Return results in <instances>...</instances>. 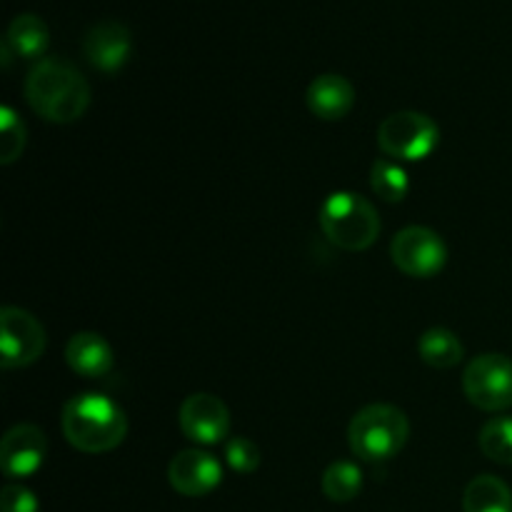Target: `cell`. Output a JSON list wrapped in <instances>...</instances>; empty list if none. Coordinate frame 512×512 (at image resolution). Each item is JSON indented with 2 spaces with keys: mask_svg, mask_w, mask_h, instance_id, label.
<instances>
[{
  "mask_svg": "<svg viewBox=\"0 0 512 512\" xmlns=\"http://www.w3.org/2000/svg\"><path fill=\"white\" fill-rule=\"evenodd\" d=\"M438 145V123L418 110H398L378 125V148L398 163H418L430 158Z\"/></svg>",
  "mask_w": 512,
  "mask_h": 512,
  "instance_id": "cell-5",
  "label": "cell"
},
{
  "mask_svg": "<svg viewBox=\"0 0 512 512\" xmlns=\"http://www.w3.org/2000/svg\"><path fill=\"white\" fill-rule=\"evenodd\" d=\"M260 448L245 435H238V438H228L225 440V463H228L230 470L235 473L250 475L260 468Z\"/></svg>",
  "mask_w": 512,
  "mask_h": 512,
  "instance_id": "cell-22",
  "label": "cell"
},
{
  "mask_svg": "<svg viewBox=\"0 0 512 512\" xmlns=\"http://www.w3.org/2000/svg\"><path fill=\"white\" fill-rule=\"evenodd\" d=\"M305 103H308L310 113H313L315 118L335 123V120L348 118V113L353 110L355 88L345 75H338V73L318 75V78L308 85Z\"/></svg>",
  "mask_w": 512,
  "mask_h": 512,
  "instance_id": "cell-13",
  "label": "cell"
},
{
  "mask_svg": "<svg viewBox=\"0 0 512 512\" xmlns=\"http://www.w3.org/2000/svg\"><path fill=\"white\" fill-rule=\"evenodd\" d=\"M320 488H323L325 498L333 503H350L363 490V470L353 460H335L325 468Z\"/></svg>",
  "mask_w": 512,
  "mask_h": 512,
  "instance_id": "cell-18",
  "label": "cell"
},
{
  "mask_svg": "<svg viewBox=\"0 0 512 512\" xmlns=\"http://www.w3.org/2000/svg\"><path fill=\"white\" fill-rule=\"evenodd\" d=\"M80 48H83L85 60L95 70L113 75L128 65L130 55H133V35H130L128 25L118 23V20H100L85 30Z\"/></svg>",
  "mask_w": 512,
  "mask_h": 512,
  "instance_id": "cell-10",
  "label": "cell"
},
{
  "mask_svg": "<svg viewBox=\"0 0 512 512\" xmlns=\"http://www.w3.org/2000/svg\"><path fill=\"white\" fill-rule=\"evenodd\" d=\"M410 438L408 415L388 403H373L353 415L348 443L355 458L365 463H385L405 448Z\"/></svg>",
  "mask_w": 512,
  "mask_h": 512,
  "instance_id": "cell-3",
  "label": "cell"
},
{
  "mask_svg": "<svg viewBox=\"0 0 512 512\" xmlns=\"http://www.w3.org/2000/svg\"><path fill=\"white\" fill-rule=\"evenodd\" d=\"M478 445L488 460L498 465H512V415L493 418L480 428Z\"/></svg>",
  "mask_w": 512,
  "mask_h": 512,
  "instance_id": "cell-20",
  "label": "cell"
},
{
  "mask_svg": "<svg viewBox=\"0 0 512 512\" xmlns=\"http://www.w3.org/2000/svg\"><path fill=\"white\" fill-rule=\"evenodd\" d=\"M45 455H48V440L38 425H13L0 443V468L13 480L30 478L43 468Z\"/></svg>",
  "mask_w": 512,
  "mask_h": 512,
  "instance_id": "cell-12",
  "label": "cell"
},
{
  "mask_svg": "<svg viewBox=\"0 0 512 512\" xmlns=\"http://www.w3.org/2000/svg\"><path fill=\"white\" fill-rule=\"evenodd\" d=\"M45 328L28 310L5 305L0 310V365L18 370L33 365L45 353Z\"/></svg>",
  "mask_w": 512,
  "mask_h": 512,
  "instance_id": "cell-8",
  "label": "cell"
},
{
  "mask_svg": "<svg viewBox=\"0 0 512 512\" xmlns=\"http://www.w3.org/2000/svg\"><path fill=\"white\" fill-rule=\"evenodd\" d=\"M65 363L80 378L100 380L113 370L115 355L103 335L75 333L65 345Z\"/></svg>",
  "mask_w": 512,
  "mask_h": 512,
  "instance_id": "cell-14",
  "label": "cell"
},
{
  "mask_svg": "<svg viewBox=\"0 0 512 512\" xmlns=\"http://www.w3.org/2000/svg\"><path fill=\"white\" fill-rule=\"evenodd\" d=\"M50 45L48 25L43 18L33 13H20L10 20L8 33H5L3 48L10 55L23 60H43V53Z\"/></svg>",
  "mask_w": 512,
  "mask_h": 512,
  "instance_id": "cell-15",
  "label": "cell"
},
{
  "mask_svg": "<svg viewBox=\"0 0 512 512\" xmlns=\"http://www.w3.org/2000/svg\"><path fill=\"white\" fill-rule=\"evenodd\" d=\"M40 503L33 490L20 483L5 485L0 493V512H38Z\"/></svg>",
  "mask_w": 512,
  "mask_h": 512,
  "instance_id": "cell-23",
  "label": "cell"
},
{
  "mask_svg": "<svg viewBox=\"0 0 512 512\" xmlns=\"http://www.w3.org/2000/svg\"><path fill=\"white\" fill-rule=\"evenodd\" d=\"M60 428L75 450L88 455L110 453L128 435L125 410L103 393L73 395L63 405Z\"/></svg>",
  "mask_w": 512,
  "mask_h": 512,
  "instance_id": "cell-2",
  "label": "cell"
},
{
  "mask_svg": "<svg viewBox=\"0 0 512 512\" xmlns=\"http://www.w3.org/2000/svg\"><path fill=\"white\" fill-rule=\"evenodd\" d=\"M418 355L425 365L438 370H450L465 358V348L458 335L448 328H430L420 335Z\"/></svg>",
  "mask_w": 512,
  "mask_h": 512,
  "instance_id": "cell-17",
  "label": "cell"
},
{
  "mask_svg": "<svg viewBox=\"0 0 512 512\" xmlns=\"http://www.w3.org/2000/svg\"><path fill=\"white\" fill-rule=\"evenodd\" d=\"M463 512H512V490L495 475H478L465 488Z\"/></svg>",
  "mask_w": 512,
  "mask_h": 512,
  "instance_id": "cell-16",
  "label": "cell"
},
{
  "mask_svg": "<svg viewBox=\"0 0 512 512\" xmlns=\"http://www.w3.org/2000/svg\"><path fill=\"white\" fill-rule=\"evenodd\" d=\"M25 125L13 108H0V163L13 165L23 155Z\"/></svg>",
  "mask_w": 512,
  "mask_h": 512,
  "instance_id": "cell-21",
  "label": "cell"
},
{
  "mask_svg": "<svg viewBox=\"0 0 512 512\" xmlns=\"http://www.w3.org/2000/svg\"><path fill=\"white\" fill-rule=\"evenodd\" d=\"M370 188L385 203H400L408 198L410 178L408 170L390 158H378L370 168Z\"/></svg>",
  "mask_w": 512,
  "mask_h": 512,
  "instance_id": "cell-19",
  "label": "cell"
},
{
  "mask_svg": "<svg viewBox=\"0 0 512 512\" xmlns=\"http://www.w3.org/2000/svg\"><path fill=\"white\" fill-rule=\"evenodd\" d=\"M465 398L485 413L512 408V358L485 353L470 360L463 373Z\"/></svg>",
  "mask_w": 512,
  "mask_h": 512,
  "instance_id": "cell-6",
  "label": "cell"
},
{
  "mask_svg": "<svg viewBox=\"0 0 512 512\" xmlns=\"http://www.w3.org/2000/svg\"><path fill=\"white\" fill-rule=\"evenodd\" d=\"M178 425L195 445H220L230 433V410L218 395L193 393L178 410Z\"/></svg>",
  "mask_w": 512,
  "mask_h": 512,
  "instance_id": "cell-9",
  "label": "cell"
},
{
  "mask_svg": "<svg viewBox=\"0 0 512 512\" xmlns=\"http://www.w3.org/2000/svg\"><path fill=\"white\" fill-rule=\"evenodd\" d=\"M318 223L330 243L350 253L368 250L383 228L375 205L350 190H338L323 200L318 210Z\"/></svg>",
  "mask_w": 512,
  "mask_h": 512,
  "instance_id": "cell-4",
  "label": "cell"
},
{
  "mask_svg": "<svg viewBox=\"0 0 512 512\" xmlns=\"http://www.w3.org/2000/svg\"><path fill=\"white\" fill-rule=\"evenodd\" d=\"M168 480L175 493L185 498H203L223 483V465L215 455L200 448L180 450L170 460Z\"/></svg>",
  "mask_w": 512,
  "mask_h": 512,
  "instance_id": "cell-11",
  "label": "cell"
},
{
  "mask_svg": "<svg viewBox=\"0 0 512 512\" xmlns=\"http://www.w3.org/2000/svg\"><path fill=\"white\" fill-rule=\"evenodd\" d=\"M390 258H393L395 268L408 278L428 280L443 273V268L448 265V245L433 228L408 225L395 233L393 243H390Z\"/></svg>",
  "mask_w": 512,
  "mask_h": 512,
  "instance_id": "cell-7",
  "label": "cell"
},
{
  "mask_svg": "<svg viewBox=\"0 0 512 512\" xmlns=\"http://www.w3.org/2000/svg\"><path fill=\"white\" fill-rule=\"evenodd\" d=\"M90 85L73 63L63 58H43L25 78V100L48 123H75L88 110Z\"/></svg>",
  "mask_w": 512,
  "mask_h": 512,
  "instance_id": "cell-1",
  "label": "cell"
}]
</instances>
